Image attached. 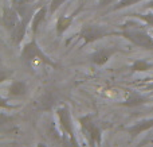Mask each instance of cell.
Wrapping results in <instances>:
<instances>
[{"instance_id":"16","label":"cell","mask_w":153,"mask_h":147,"mask_svg":"<svg viewBox=\"0 0 153 147\" xmlns=\"http://www.w3.org/2000/svg\"><path fill=\"white\" fill-rule=\"evenodd\" d=\"M153 65L151 62L145 61V59H136L132 65H130V70L132 72H146V70L152 69Z\"/></svg>"},{"instance_id":"11","label":"cell","mask_w":153,"mask_h":147,"mask_svg":"<svg viewBox=\"0 0 153 147\" xmlns=\"http://www.w3.org/2000/svg\"><path fill=\"white\" fill-rule=\"evenodd\" d=\"M75 16H76L75 12L71 14V15H69V16H66V15L59 16L58 20H56V23H55V28H56V34H58V37H62V35L70 28V26L73 24Z\"/></svg>"},{"instance_id":"4","label":"cell","mask_w":153,"mask_h":147,"mask_svg":"<svg viewBox=\"0 0 153 147\" xmlns=\"http://www.w3.org/2000/svg\"><path fill=\"white\" fill-rule=\"evenodd\" d=\"M114 34L113 31L108 28L106 26H102V24H85L83 27L79 31V38L82 39V42L85 45H89V43H93L95 40H100L102 38L108 37V35Z\"/></svg>"},{"instance_id":"7","label":"cell","mask_w":153,"mask_h":147,"mask_svg":"<svg viewBox=\"0 0 153 147\" xmlns=\"http://www.w3.org/2000/svg\"><path fill=\"white\" fill-rule=\"evenodd\" d=\"M32 19V12L27 14V15L22 16L20 22H19L18 24H16V27L11 31V40H12L13 45L19 46L22 43V40L24 39V37H26V32H27V27H28L30 24V20Z\"/></svg>"},{"instance_id":"1","label":"cell","mask_w":153,"mask_h":147,"mask_svg":"<svg viewBox=\"0 0 153 147\" xmlns=\"http://www.w3.org/2000/svg\"><path fill=\"white\" fill-rule=\"evenodd\" d=\"M121 35L128 40H130L133 45L146 49V50H153V37L148 34L145 28L141 27L140 23L128 22V23L121 24Z\"/></svg>"},{"instance_id":"6","label":"cell","mask_w":153,"mask_h":147,"mask_svg":"<svg viewBox=\"0 0 153 147\" xmlns=\"http://www.w3.org/2000/svg\"><path fill=\"white\" fill-rule=\"evenodd\" d=\"M22 16L12 5H4L3 7V14H1V24L7 31H12L16 27V24L20 22Z\"/></svg>"},{"instance_id":"24","label":"cell","mask_w":153,"mask_h":147,"mask_svg":"<svg viewBox=\"0 0 153 147\" xmlns=\"http://www.w3.org/2000/svg\"><path fill=\"white\" fill-rule=\"evenodd\" d=\"M36 147H46V145H43V143H39Z\"/></svg>"},{"instance_id":"21","label":"cell","mask_w":153,"mask_h":147,"mask_svg":"<svg viewBox=\"0 0 153 147\" xmlns=\"http://www.w3.org/2000/svg\"><path fill=\"white\" fill-rule=\"evenodd\" d=\"M149 142H151V139H149V138H146V139L141 140V142H140V143H138V145H136L134 147H144V146H145V145H146V143H149Z\"/></svg>"},{"instance_id":"2","label":"cell","mask_w":153,"mask_h":147,"mask_svg":"<svg viewBox=\"0 0 153 147\" xmlns=\"http://www.w3.org/2000/svg\"><path fill=\"white\" fill-rule=\"evenodd\" d=\"M22 59L26 62H31V61H35V59H39V61H42L45 65H48V66H51V68L58 66V64H56L54 59H51L50 57L40 49L36 39L30 40V42H27L26 45L23 46V49H22Z\"/></svg>"},{"instance_id":"20","label":"cell","mask_w":153,"mask_h":147,"mask_svg":"<svg viewBox=\"0 0 153 147\" xmlns=\"http://www.w3.org/2000/svg\"><path fill=\"white\" fill-rule=\"evenodd\" d=\"M118 0H100L98 2V7L100 8H103V7H108L110 4H116Z\"/></svg>"},{"instance_id":"3","label":"cell","mask_w":153,"mask_h":147,"mask_svg":"<svg viewBox=\"0 0 153 147\" xmlns=\"http://www.w3.org/2000/svg\"><path fill=\"white\" fill-rule=\"evenodd\" d=\"M78 122H79V124H81L82 130H83L85 135H86L87 140H89V146L90 147L100 146L101 142H102V130L95 123L93 116L91 115L81 116Z\"/></svg>"},{"instance_id":"22","label":"cell","mask_w":153,"mask_h":147,"mask_svg":"<svg viewBox=\"0 0 153 147\" xmlns=\"http://www.w3.org/2000/svg\"><path fill=\"white\" fill-rule=\"evenodd\" d=\"M145 7H146V8H149V10H153V0H149L148 4H146Z\"/></svg>"},{"instance_id":"12","label":"cell","mask_w":153,"mask_h":147,"mask_svg":"<svg viewBox=\"0 0 153 147\" xmlns=\"http://www.w3.org/2000/svg\"><path fill=\"white\" fill-rule=\"evenodd\" d=\"M47 12H50V11H48V8L46 7V5H43V7H39L34 12V15H32V19H31V30H32V32H34V34H36L39 26L43 23V22H45L46 16H47Z\"/></svg>"},{"instance_id":"23","label":"cell","mask_w":153,"mask_h":147,"mask_svg":"<svg viewBox=\"0 0 153 147\" xmlns=\"http://www.w3.org/2000/svg\"><path fill=\"white\" fill-rule=\"evenodd\" d=\"M152 81H149V84H148V86H146V88L149 89V91H152L153 92V78H151Z\"/></svg>"},{"instance_id":"17","label":"cell","mask_w":153,"mask_h":147,"mask_svg":"<svg viewBox=\"0 0 153 147\" xmlns=\"http://www.w3.org/2000/svg\"><path fill=\"white\" fill-rule=\"evenodd\" d=\"M140 2H144V0H118L116 4H113L111 7V11H118V10H122V8H126V7H130V5H134Z\"/></svg>"},{"instance_id":"9","label":"cell","mask_w":153,"mask_h":147,"mask_svg":"<svg viewBox=\"0 0 153 147\" xmlns=\"http://www.w3.org/2000/svg\"><path fill=\"white\" fill-rule=\"evenodd\" d=\"M151 128H153V118L143 119V120H140V122H136L134 124L125 127L124 130L132 138H136V136H138L140 134H143V132L148 131V130H151Z\"/></svg>"},{"instance_id":"14","label":"cell","mask_w":153,"mask_h":147,"mask_svg":"<svg viewBox=\"0 0 153 147\" xmlns=\"http://www.w3.org/2000/svg\"><path fill=\"white\" fill-rule=\"evenodd\" d=\"M8 92H10V96H13V97L24 96L27 93V84L24 81H13L10 85Z\"/></svg>"},{"instance_id":"13","label":"cell","mask_w":153,"mask_h":147,"mask_svg":"<svg viewBox=\"0 0 153 147\" xmlns=\"http://www.w3.org/2000/svg\"><path fill=\"white\" fill-rule=\"evenodd\" d=\"M55 100H56L55 92L47 91V92H46V93L39 99V101H38V105H39L40 110L48 111V110H51V108L54 107V104H55Z\"/></svg>"},{"instance_id":"8","label":"cell","mask_w":153,"mask_h":147,"mask_svg":"<svg viewBox=\"0 0 153 147\" xmlns=\"http://www.w3.org/2000/svg\"><path fill=\"white\" fill-rule=\"evenodd\" d=\"M118 51V47H114V46H110V47H102L100 50L94 51L90 57L91 62L97 66H101V65H105L114 54Z\"/></svg>"},{"instance_id":"15","label":"cell","mask_w":153,"mask_h":147,"mask_svg":"<svg viewBox=\"0 0 153 147\" xmlns=\"http://www.w3.org/2000/svg\"><path fill=\"white\" fill-rule=\"evenodd\" d=\"M32 0H12V7L20 14V16H24L27 14L32 12L30 10V3Z\"/></svg>"},{"instance_id":"19","label":"cell","mask_w":153,"mask_h":147,"mask_svg":"<svg viewBox=\"0 0 153 147\" xmlns=\"http://www.w3.org/2000/svg\"><path fill=\"white\" fill-rule=\"evenodd\" d=\"M66 2H67V0H51L50 5H48V11H50V14L56 12V11H58Z\"/></svg>"},{"instance_id":"5","label":"cell","mask_w":153,"mask_h":147,"mask_svg":"<svg viewBox=\"0 0 153 147\" xmlns=\"http://www.w3.org/2000/svg\"><path fill=\"white\" fill-rule=\"evenodd\" d=\"M56 115H58L59 123H61V127L65 131V134H67V136L71 139V142L74 143L75 147H79L78 140H76V136H75V132H74V123H73L69 107H67V105H61V107H58L56 108Z\"/></svg>"},{"instance_id":"10","label":"cell","mask_w":153,"mask_h":147,"mask_svg":"<svg viewBox=\"0 0 153 147\" xmlns=\"http://www.w3.org/2000/svg\"><path fill=\"white\" fill-rule=\"evenodd\" d=\"M149 101H151L149 96H145V94L140 93V92H137V91H132V92H129L126 99L121 103V105L133 108V107H138V105H144Z\"/></svg>"},{"instance_id":"18","label":"cell","mask_w":153,"mask_h":147,"mask_svg":"<svg viewBox=\"0 0 153 147\" xmlns=\"http://www.w3.org/2000/svg\"><path fill=\"white\" fill-rule=\"evenodd\" d=\"M132 16L143 20L146 26L153 27V12H146V14H132Z\"/></svg>"}]
</instances>
